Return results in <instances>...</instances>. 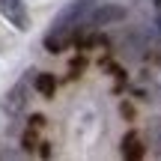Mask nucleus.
<instances>
[{"instance_id": "nucleus-1", "label": "nucleus", "mask_w": 161, "mask_h": 161, "mask_svg": "<svg viewBox=\"0 0 161 161\" xmlns=\"http://www.w3.org/2000/svg\"><path fill=\"white\" fill-rule=\"evenodd\" d=\"M92 3H96V0H72V3L66 6L57 18H54L51 30H48L45 39H42V42H45V48H48L51 54H60V51H66V48H69L72 36H75L78 30L86 24V15L92 12Z\"/></svg>"}, {"instance_id": "nucleus-2", "label": "nucleus", "mask_w": 161, "mask_h": 161, "mask_svg": "<svg viewBox=\"0 0 161 161\" xmlns=\"http://www.w3.org/2000/svg\"><path fill=\"white\" fill-rule=\"evenodd\" d=\"M125 18V6H116V3H98L92 6V12L86 15V24L84 27L90 30H102V27H110V24H119Z\"/></svg>"}, {"instance_id": "nucleus-3", "label": "nucleus", "mask_w": 161, "mask_h": 161, "mask_svg": "<svg viewBox=\"0 0 161 161\" xmlns=\"http://www.w3.org/2000/svg\"><path fill=\"white\" fill-rule=\"evenodd\" d=\"M0 12H3V18L12 27H18L21 33L30 30V12H27V6H24L21 0H0Z\"/></svg>"}, {"instance_id": "nucleus-4", "label": "nucleus", "mask_w": 161, "mask_h": 161, "mask_svg": "<svg viewBox=\"0 0 161 161\" xmlns=\"http://www.w3.org/2000/svg\"><path fill=\"white\" fill-rule=\"evenodd\" d=\"M24 108H27V80H18V84L3 96V110L9 116H21Z\"/></svg>"}, {"instance_id": "nucleus-5", "label": "nucleus", "mask_w": 161, "mask_h": 161, "mask_svg": "<svg viewBox=\"0 0 161 161\" xmlns=\"http://www.w3.org/2000/svg\"><path fill=\"white\" fill-rule=\"evenodd\" d=\"M143 140H140V134L137 131H128L125 137H122V158H128V161H137V158H143Z\"/></svg>"}, {"instance_id": "nucleus-6", "label": "nucleus", "mask_w": 161, "mask_h": 161, "mask_svg": "<svg viewBox=\"0 0 161 161\" xmlns=\"http://www.w3.org/2000/svg\"><path fill=\"white\" fill-rule=\"evenodd\" d=\"M36 90H39L45 98H51L54 90H57V80H54V75H48V72H45V75H36Z\"/></svg>"}, {"instance_id": "nucleus-7", "label": "nucleus", "mask_w": 161, "mask_h": 161, "mask_svg": "<svg viewBox=\"0 0 161 161\" xmlns=\"http://www.w3.org/2000/svg\"><path fill=\"white\" fill-rule=\"evenodd\" d=\"M149 143L155 149V155H161V116L152 119V125H149Z\"/></svg>"}, {"instance_id": "nucleus-8", "label": "nucleus", "mask_w": 161, "mask_h": 161, "mask_svg": "<svg viewBox=\"0 0 161 161\" xmlns=\"http://www.w3.org/2000/svg\"><path fill=\"white\" fill-rule=\"evenodd\" d=\"M42 125H45V116H39V114H36L33 119H30V128H36V131H39Z\"/></svg>"}]
</instances>
